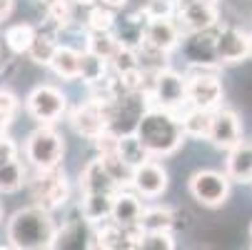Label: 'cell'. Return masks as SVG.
<instances>
[{
    "label": "cell",
    "instance_id": "cell-33",
    "mask_svg": "<svg viewBox=\"0 0 252 250\" xmlns=\"http://www.w3.org/2000/svg\"><path fill=\"white\" fill-rule=\"evenodd\" d=\"M88 30H113L115 28V13L105 5H93L88 13Z\"/></svg>",
    "mask_w": 252,
    "mask_h": 250
},
{
    "label": "cell",
    "instance_id": "cell-42",
    "mask_svg": "<svg viewBox=\"0 0 252 250\" xmlns=\"http://www.w3.org/2000/svg\"><path fill=\"white\" fill-rule=\"evenodd\" d=\"M247 40H250V58H252V33H247Z\"/></svg>",
    "mask_w": 252,
    "mask_h": 250
},
{
    "label": "cell",
    "instance_id": "cell-2",
    "mask_svg": "<svg viewBox=\"0 0 252 250\" xmlns=\"http://www.w3.org/2000/svg\"><path fill=\"white\" fill-rule=\"evenodd\" d=\"M55 223L50 218V210L40 205H30L18 210L8 223V245L18 250H40L53 248L55 240Z\"/></svg>",
    "mask_w": 252,
    "mask_h": 250
},
{
    "label": "cell",
    "instance_id": "cell-23",
    "mask_svg": "<svg viewBox=\"0 0 252 250\" xmlns=\"http://www.w3.org/2000/svg\"><path fill=\"white\" fill-rule=\"evenodd\" d=\"M118 153H120V158H123L130 168H137V165L148 163V160L153 158V153L142 145V140L137 138V133H125V135H120V140H118Z\"/></svg>",
    "mask_w": 252,
    "mask_h": 250
},
{
    "label": "cell",
    "instance_id": "cell-15",
    "mask_svg": "<svg viewBox=\"0 0 252 250\" xmlns=\"http://www.w3.org/2000/svg\"><path fill=\"white\" fill-rule=\"evenodd\" d=\"M250 58V40L247 33L235 25H220L218 33V63L220 65H237Z\"/></svg>",
    "mask_w": 252,
    "mask_h": 250
},
{
    "label": "cell",
    "instance_id": "cell-41",
    "mask_svg": "<svg viewBox=\"0 0 252 250\" xmlns=\"http://www.w3.org/2000/svg\"><path fill=\"white\" fill-rule=\"evenodd\" d=\"M70 3L78 8H93V5H97V0H70Z\"/></svg>",
    "mask_w": 252,
    "mask_h": 250
},
{
    "label": "cell",
    "instance_id": "cell-45",
    "mask_svg": "<svg viewBox=\"0 0 252 250\" xmlns=\"http://www.w3.org/2000/svg\"><path fill=\"white\" fill-rule=\"evenodd\" d=\"M215 3H218V0H215Z\"/></svg>",
    "mask_w": 252,
    "mask_h": 250
},
{
    "label": "cell",
    "instance_id": "cell-35",
    "mask_svg": "<svg viewBox=\"0 0 252 250\" xmlns=\"http://www.w3.org/2000/svg\"><path fill=\"white\" fill-rule=\"evenodd\" d=\"M175 5H177V0H148V5L142 13L148 18H172Z\"/></svg>",
    "mask_w": 252,
    "mask_h": 250
},
{
    "label": "cell",
    "instance_id": "cell-16",
    "mask_svg": "<svg viewBox=\"0 0 252 250\" xmlns=\"http://www.w3.org/2000/svg\"><path fill=\"white\" fill-rule=\"evenodd\" d=\"M180 43H183V38H180V25L172 18H148L145 33H142V45L170 53Z\"/></svg>",
    "mask_w": 252,
    "mask_h": 250
},
{
    "label": "cell",
    "instance_id": "cell-8",
    "mask_svg": "<svg viewBox=\"0 0 252 250\" xmlns=\"http://www.w3.org/2000/svg\"><path fill=\"white\" fill-rule=\"evenodd\" d=\"M150 100H155V105L167 110H177L188 105V83L185 75L175 73L170 68H162L153 78V90H150Z\"/></svg>",
    "mask_w": 252,
    "mask_h": 250
},
{
    "label": "cell",
    "instance_id": "cell-20",
    "mask_svg": "<svg viewBox=\"0 0 252 250\" xmlns=\"http://www.w3.org/2000/svg\"><path fill=\"white\" fill-rule=\"evenodd\" d=\"M113 200H115V193H83V200L78 208L90 225H100L113 215Z\"/></svg>",
    "mask_w": 252,
    "mask_h": 250
},
{
    "label": "cell",
    "instance_id": "cell-7",
    "mask_svg": "<svg viewBox=\"0 0 252 250\" xmlns=\"http://www.w3.org/2000/svg\"><path fill=\"white\" fill-rule=\"evenodd\" d=\"M230 175L220 170H197L190 178V195L205 208H220L230 198Z\"/></svg>",
    "mask_w": 252,
    "mask_h": 250
},
{
    "label": "cell",
    "instance_id": "cell-11",
    "mask_svg": "<svg viewBox=\"0 0 252 250\" xmlns=\"http://www.w3.org/2000/svg\"><path fill=\"white\" fill-rule=\"evenodd\" d=\"M70 125L73 130L88 140H95L97 135H102L107 130V103L90 98L85 103H80L78 108L70 113Z\"/></svg>",
    "mask_w": 252,
    "mask_h": 250
},
{
    "label": "cell",
    "instance_id": "cell-34",
    "mask_svg": "<svg viewBox=\"0 0 252 250\" xmlns=\"http://www.w3.org/2000/svg\"><path fill=\"white\" fill-rule=\"evenodd\" d=\"M142 248L145 250H172L175 235H172V230H145Z\"/></svg>",
    "mask_w": 252,
    "mask_h": 250
},
{
    "label": "cell",
    "instance_id": "cell-36",
    "mask_svg": "<svg viewBox=\"0 0 252 250\" xmlns=\"http://www.w3.org/2000/svg\"><path fill=\"white\" fill-rule=\"evenodd\" d=\"M18 108H20L18 98H15L10 90H3V88H0V113L8 115V118H15Z\"/></svg>",
    "mask_w": 252,
    "mask_h": 250
},
{
    "label": "cell",
    "instance_id": "cell-12",
    "mask_svg": "<svg viewBox=\"0 0 252 250\" xmlns=\"http://www.w3.org/2000/svg\"><path fill=\"white\" fill-rule=\"evenodd\" d=\"M175 18L180 30L185 33L205 30L218 23V3L215 0H177Z\"/></svg>",
    "mask_w": 252,
    "mask_h": 250
},
{
    "label": "cell",
    "instance_id": "cell-30",
    "mask_svg": "<svg viewBox=\"0 0 252 250\" xmlns=\"http://www.w3.org/2000/svg\"><path fill=\"white\" fill-rule=\"evenodd\" d=\"M93 248H105V250H123V225L110 220L100 223V228L93 233Z\"/></svg>",
    "mask_w": 252,
    "mask_h": 250
},
{
    "label": "cell",
    "instance_id": "cell-26",
    "mask_svg": "<svg viewBox=\"0 0 252 250\" xmlns=\"http://www.w3.org/2000/svg\"><path fill=\"white\" fill-rule=\"evenodd\" d=\"M120 45H123V43L118 40V35H115L113 30H88V43H85V48L93 50V53H97V55L105 58V60H113V55L118 53Z\"/></svg>",
    "mask_w": 252,
    "mask_h": 250
},
{
    "label": "cell",
    "instance_id": "cell-14",
    "mask_svg": "<svg viewBox=\"0 0 252 250\" xmlns=\"http://www.w3.org/2000/svg\"><path fill=\"white\" fill-rule=\"evenodd\" d=\"M93 233H90V223L85 220V215L80 213V208L67 215L65 223L55 230V240L53 248H63V250H80V248H93Z\"/></svg>",
    "mask_w": 252,
    "mask_h": 250
},
{
    "label": "cell",
    "instance_id": "cell-3",
    "mask_svg": "<svg viewBox=\"0 0 252 250\" xmlns=\"http://www.w3.org/2000/svg\"><path fill=\"white\" fill-rule=\"evenodd\" d=\"M218 65H190V73L185 75L188 83V105L192 108H205L215 110L220 108V103L225 98V88L215 73Z\"/></svg>",
    "mask_w": 252,
    "mask_h": 250
},
{
    "label": "cell",
    "instance_id": "cell-40",
    "mask_svg": "<svg viewBox=\"0 0 252 250\" xmlns=\"http://www.w3.org/2000/svg\"><path fill=\"white\" fill-rule=\"evenodd\" d=\"M13 10V0H0V20Z\"/></svg>",
    "mask_w": 252,
    "mask_h": 250
},
{
    "label": "cell",
    "instance_id": "cell-19",
    "mask_svg": "<svg viewBox=\"0 0 252 250\" xmlns=\"http://www.w3.org/2000/svg\"><path fill=\"white\" fill-rule=\"evenodd\" d=\"M227 175L232 183H252V145L250 143H237L232 150H227Z\"/></svg>",
    "mask_w": 252,
    "mask_h": 250
},
{
    "label": "cell",
    "instance_id": "cell-28",
    "mask_svg": "<svg viewBox=\"0 0 252 250\" xmlns=\"http://www.w3.org/2000/svg\"><path fill=\"white\" fill-rule=\"evenodd\" d=\"M32 38H35V28L30 23H15L3 35V40L8 43V48L15 55H28V48H30Z\"/></svg>",
    "mask_w": 252,
    "mask_h": 250
},
{
    "label": "cell",
    "instance_id": "cell-9",
    "mask_svg": "<svg viewBox=\"0 0 252 250\" xmlns=\"http://www.w3.org/2000/svg\"><path fill=\"white\" fill-rule=\"evenodd\" d=\"M25 105H28V113L40 125H50V123H55L65 115L67 98L63 95V90H58L53 85H38L28 95Z\"/></svg>",
    "mask_w": 252,
    "mask_h": 250
},
{
    "label": "cell",
    "instance_id": "cell-25",
    "mask_svg": "<svg viewBox=\"0 0 252 250\" xmlns=\"http://www.w3.org/2000/svg\"><path fill=\"white\" fill-rule=\"evenodd\" d=\"M180 120H183V128H185V135L188 138H202V140H207L210 128H212V110L192 108V105H190V110Z\"/></svg>",
    "mask_w": 252,
    "mask_h": 250
},
{
    "label": "cell",
    "instance_id": "cell-37",
    "mask_svg": "<svg viewBox=\"0 0 252 250\" xmlns=\"http://www.w3.org/2000/svg\"><path fill=\"white\" fill-rule=\"evenodd\" d=\"M13 158H18V148H15V143H13L8 135H0V163L13 160Z\"/></svg>",
    "mask_w": 252,
    "mask_h": 250
},
{
    "label": "cell",
    "instance_id": "cell-31",
    "mask_svg": "<svg viewBox=\"0 0 252 250\" xmlns=\"http://www.w3.org/2000/svg\"><path fill=\"white\" fill-rule=\"evenodd\" d=\"M100 160H102V165L107 168V173H110L115 180H118V185L120 188H125V185H130V180H132V170L135 168H130L123 158H120V153L118 150H113V153H105V155H97Z\"/></svg>",
    "mask_w": 252,
    "mask_h": 250
},
{
    "label": "cell",
    "instance_id": "cell-6",
    "mask_svg": "<svg viewBox=\"0 0 252 250\" xmlns=\"http://www.w3.org/2000/svg\"><path fill=\"white\" fill-rule=\"evenodd\" d=\"M150 95L145 93H123L113 103H107V130L118 135L135 133L140 118L148 110Z\"/></svg>",
    "mask_w": 252,
    "mask_h": 250
},
{
    "label": "cell",
    "instance_id": "cell-5",
    "mask_svg": "<svg viewBox=\"0 0 252 250\" xmlns=\"http://www.w3.org/2000/svg\"><path fill=\"white\" fill-rule=\"evenodd\" d=\"M63 155H65V143L48 125H40L38 130H32L25 140V158L35 170H48V168L60 165Z\"/></svg>",
    "mask_w": 252,
    "mask_h": 250
},
{
    "label": "cell",
    "instance_id": "cell-10",
    "mask_svg": "<svg viewBox=\"0 0 252 250\" xmlns=\"http://www.w3.org/2000/svg\"><path fill=\"white\" fill-rule=\"evenodd\" d=\"M218 33H220V23H215L205 30L183 35V55L190 60V65H220L218 63Z\"/></svg>",
    "mask_w": 252,
    "mask_h": 250
},
{
    "label": "cell",
    "instance_id": "cell-21",
    "mask_svg": "<svg viewBox=\"0 0 252 250\" xmlns=\"http://www.w3.org/2000/svg\"><path fill=\"white\" fill-rule=\"evenodd\" d=\"M142 203L135 193H125V190H118L115 193V200H113V220L120 223V225H135L140 223L142 218Z\"/></svg>",
    "mask_w": 252,
    "mask_h": 250
},
{
    "label": "cell",
    "instance_id": "cell-1",
    "mask_svg": "<svg viewBox=\"0 0 252 250\" xmlns=\"http://www.w3.org/2000/svg\"><path fill=\"white\" fill-rule=\"evenodd\" d=\"M135 133L142 140V145H145L153 155H172L188 138L183 120L175 118L172 110L160 108V105L145 110V115L140 118Z\"/></svg>",
    "mask_w": 252,
    "mask_h": 250
},
{
    "label": "cell",
    "instance_id": "cell-44",
    "mask_svg": "<svg viewBox=\"0 0 252 250\" xmlns=\"http://www.w3.org/2000/svg\"><path fill=\"white\" fill-rule=\"evenodd\" d=\"M250 240H252V225H250Z\"/></svg>",
    "mask_w": 252,
    "mask_h": 250
},
{
    "label": "cell",
    "instance_id": "cell-38",
    "mask_svg": "<svg viewBox=\"0 0 252 250\" xmlns=\"http://www.w3.org/2000/svg\"><path fill=\"white\" fill-rule=\"evenodd\" d=\"M10 55H15L10 48H8V43L5 40H0V73L8 68V63H10Z\"/></svg>",
    "mask_w": 252,
    "mask_h": 250
},
{
    "label": "cell",
    "instance_id": "cell-18",
    "mask_svg": "<svg viewBox=\"0 0 252 250\" xmlns=\"http://www.w3.org/2000/svg\"><path fill=\"white\" fill-rule=\"evenodd\" d=\"M80 190L83 193H118L120 185H118L115 178L107 173V168L102 165V160L95 158L80 173Z\"/></svg>",
    "mask_w": 252,
    "mask_h": 250
},
{
    "label": "cell",
    "instance_id": "cell-32",
    "mask_svg": "<svg viewBox=\"0 0 252 250\" xmlns=\"http://www.w3.org/2000/svg\"><path fill=\"white\" fill-rule=\"evenodd\" d=\"M38 3L43 5L45 18L58 20L63 28H67L70 20H73V3L70 0H38Z\"/></svg>",
    "mask_w": 252,
    "mask_h": 250
},
{
    "label": "cell",
    "instance_id": "cell-17",
    "mask_svg": "<svg viewBox=\"0 0 252 250\" xmlns=\"http://www.w3.org/2000/svg\"><path fill=\"white\" fill-rule=\"evenodd\" d=\"M130 185L135 188L137 195L142 198H158L167 190V170L160 165V163H142L132 170V180Z\"/></svg>",
    "mask_w": 252,
    "mask_h": 250
},
{
    "label": "cell",
    "instance_id": "cell-39",
    "mask_svg": "<svg viewBox=\"0 0 252 250\" xmlns=\"http://www.w3.org/2000/svg\"><path fill=\"white\" fill-rule=\"evenodd\" d=\"M97 3L105 5V8H110V10H123V8H127L130 0H97Z\"/></svg>",
    "mask_w": 252,
    "mask_h": 250
},
{
    "label": "cell",
    "instance_id": "cell-43",
    "mask_svg": "<svg viewBox=\"0 0 252 250\" xmlns=\"http://www.w3.org/2000/svg\"><path fill=\"white\" fill-rule=\"evenodd\" d=\"M0 218H3V205H0Z\"/></svg>",
    "mask_w": 252,
    "mask_h": 250
},
{
    "label": "cell",
    "instance_id": "cell-24",
    "mask_svg": "<svg viewBox=\"0 0 252 250\" xmlns=\"http://www.w3.org/2000/svg\"><path fill=\"white\" fill-rule=\"evenodd\" d=\"M107 73H110V60L100 58L97 53H93L88 48L80 50V78L78 80H83L85 85H90V83L102 80Z\"/></svg>",
    "mask_w": 252,
    "mask_h": 250
},
{
    "label": "cell",
    "instance_id": "cell-22",
    "mask_svg": "<svg viewBox=\"0 0 252 250\" xmlns=\"http://www.w3.org/2000/svg\"><path fill=\"white\" fill-rule=\"evenodd\" d=\"M50 68L63 80H78L80 78V50L70 48V45H58L50 60Z\"/></svg>",
    "mask_w": 252,
    "mask_h": 250
},
{
    "label": "cell",
    "instance_id": "cell-29",
    "mask_svg": "<svg viewBox=\"0 0 252 250\" xmlns=\"http://www.w3.org/2000/svg\"><path fill=\"white\" fill-rule=\"evenodd\" d=\"M25 183V168L18 158L0 163V193H15Z\"/></svg>",
    "mask_w": 252,
    "mask_h": 250
},
{
    "label": "cell",
    "instance_id": "cell-13",
    "mask_svg": "<svg viewBox=\"0 0 252 250\" xmlns=\"http://www.w3.org/2000/svg\"><path fill=\"white\" fill-rule=\"evenodd\" d=\"M207 140L218 150H232L237 143H242V125H240L237 113L230 108H215Z\"/></svg>",
    "mask_w": 252,
    "mask_h": 250
},
{
    "label": "cell",
    "instance_id": "cell-4",
    "mask_svg": "<svg viewBox=\"0 0 252 250\" xmlns=\"http://www.w3.org/2000/svg\"><path fill=\"white\" fill-rule=\"evenodd\" d=\"M30 198L32 205H40L45 210H58L67 203L70 198V185H67V175L60 165L38 170L35 178L30 180Z\"/></svg>",
    "mask_w": 252,
    "mask_h": 250
},
{
    "label": "cell",
    "instance_id": "cell-27",
    "mask_svg": "<svg viewBox=\"0 0 252 250\" xmlns=\"http://www.w3.org/2000/svg\"><path fill=\"white\" fill-rule=\"evenodd\" d=\"M140 225L145 228V230H172L177 225V215H175V210L170 208H145L142 210V218H140Z\"/></svg>",
    "mask_w": 252,
    "mask_h": 250
}]
</instances>
